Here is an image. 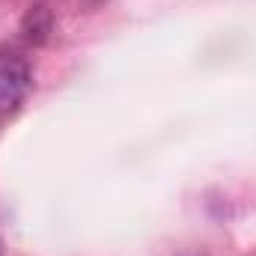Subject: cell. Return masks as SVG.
<instances>
[{"label":"cell","instance_id":"obj_1","mask_svg":"<svg viewBox=\"0 0 256 256\" xmlns=\"http://www.w3.org/2000/svg\"><path fill=\"white\" fill-rule=\"evenodd\" d=\"M33 86L30 66L21 57H0V120L12 116Z\"/></svg>","mask_w":256,"mask_h":256},{"label":"cell","instance_id":"obj_2","mask_svg":"<svg viewBox=\"0 0 256 256\" xmlns=\"http://www.w3.org/2000/svg\"><path fill=\"white\" fill-rule=\"evenodd\" d=\"M21 30H24V39H27V42L42 45V42H48V36H51V30H54V18H51V12H48L45 6H33V9L24 15Z\"/></svg>","mask_w":256,"mask_h":256},{"label":"cell","instance_id":"obj_3","mask_svg":"<svg viewBox=\"0 0 256 256\" xmlns=\"http://www.w3.org/2000/svg\"><path fill=\"white\" fill-rule=\"evenodd\" d=\"M185 256H200V254H185Z\"/></svg>","mask_w":256,"mask_h":256},{"label":"cell","instance_id":"obj_4","mask_svg":"<svg viewBox=\"0 0 256 256\" xmlns=\"http://www.w3.org/2000/svg\"><path fill=\"white\" fill-rule=\"evenodd\" d=\"M0 254H3V242H0Z\"/></svg>","mask_w":256,"mask_h":256}]
</instances>
